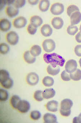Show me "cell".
Returning <instances> with one entry per match:
<instances>
[{
  "label": "cell",
  "mask_w": 81,
  "mask_h": 123,
  "mask_svg": "<svg viewBox=\"0 0 81 123\" xmlns=\"http://www.w3.org/2000/svg\"><path fill=\"white\" fill-rule=\"evenodd\" d=\"M43 59L45 63L50 64L53 67L58 66L63 67L65 62L64 58L55 53L45 54L43 55Z\"/></svg>",
  "instance_id": "cell-1"
},
{
  "label": "cell",
  "mask_w": 81,
  "mask_h": 123,
  "mask_svg": "<svg viewBox=\"0 0 81 123\" xmlns=\"http://www.w3.org/2000/svg\"><path fill=\"white\" fill-rule=\"evenodd\" d=\"M42 46L44 50L47 53L52 52L56 48L55 42L52 39H46L44 41Z\"/></svg>",
  "instance_id": "cell-2"
},
{
  "label": "cell",
  "mask_w": 81,
  "mask_h": 123,
  "mask_svg": "<svg viewBox=\"0 0 81 123\" xmlns=\"http://www.w3.org/2000/svg\"><path fill=\"white\" fill-rule=\"evenodd\" d=\"M6 39L8 43L12 45H15L19 42V36L16 32L10 31L7 34Z\"/></svg>",
  "instance_id": "cell-3"
},
{
  "label": "cell",
  "mask_w": 81,
  "mask_h": 123,
  "mask_svg": "<svg viewBox=\"0 0 81 123\" xmlns=\"http://www.w3.org/2000/svg\"><path fill=\"white\" fill-rule=\"evenodd\" d=\"M64 6L62 4L56 3L52 5L50 10L54 15H60L64 12Z\"/></svg>",
  "instance_id": "cell-4"
},
{
  "label": "cell",
  "mask_w": 81,
  "mask_h": 123,
  "mask_svg": "<svg viewBox=\"0 0 81 123\" xmlns=\"http://www.w3.org/2000/svg\"><path fill=\"white\" fill-rule=\"evenodd\" d=\"M30 109V103L25 100H21L18 104L17 109L22 113H27Z\"/></svg>",
  "instance_id": "cell-5"
},
{
  "label": "cell",
  "mask_w": 81,
  "mask_h": 123,
  "mask_svg": "<svg viewBox=\"0 0 81 123\" xmlns=\"http://www.w3.org/2000/svg\"><path fill=\"white\" fill-rule=\"evenodd\" d=\"M39 78L38 75L36 73L31 72L26 77V81L30 85L35 86L38 83Z\"/></svg>",
  "instance_id": "cell-6"
},
{
  "label": "cell",
  "mask_w": 81,
  "mask_h": 123,
  "mask_svg": "<svg viewBox=\"0 0 81 123\" xmlns=\"http://www.w3.org/2000/svg\"><path fill=\"white\" fill-rule=\"evenodd\" d=\"M77 67L76 61L74 59H71L67 62L65 66V69L67 73H71L75 71Z\"/></svg>",
  "instance_id": "cell-7"
},
{
  "label": "cell",
  "mask_w": 81,
  "mask_h": 123,
  "mask_svg": "<svg viewBox=\"0 0 81 123\" xmlns=\"http://www.w3.org/2000/svg\"><path fill=\"white\" fill-rule=\"evenodd\" d=\"M27 23V20L24 17H19L15 19L13 22L14 26L17 29L25 27Z\"/></svg>",
  "instance_id": "cell-8"
},
{
  "label": "cell",
  "mask_w": 81,
  "mask_h": 123,
  "mask_svg": "<svg viewBox=\"0 0 81 123\" xmlns=\"http://www.w3.org/2000/svg\"><path fill=\"white\" fill-rule=\"evenodd\" d=\"M73 102L69 99H65L61 103V109L64 111L70 110L73 106Z\"/></svg>",
  "instance_id": "cell-9"
},
{
  "label": "cell",
  "mask_w": 81,
  "mask_h": 123,
  "mask_svg": "<svg viewBox=\"0 0 81 123\" xmlns=\"http://www.w3.org/2000/svg\"><path fill=\"white\" fill-rule=\"evenodd\" d=\"M52 25L53 27L56 29H61L63 26L64 22L62 19L60 17H55L52 20Z\"/></svg>",
  "instance_id": "cell-10"
},
{
  "label": "cell",
  "mask_w": 81,
  "mask_h": 123,
  "mask_svg": "<svg viewBox=\"0 0 81 123\" xmlns=\"http://www.w3.org/2000/svg\"><path fill=\"white\" fill-rule=\"evenodd\" d=\"M6 12L8 17L14 18L18 15L19 11L14 6H8L6 8Z\"/></svg>",
  "instance_id": "cell-11"
},
{
  "label": "cell",
  "mask_w": 81,
  "mask_h": 123,
  "mask_svg": "<svg viewBox=\"0 0 81 123\" xmlns=\"http://www.w3.org/2000/svg\"><path fill=\"white\" fill-rule=\"evenodd\" d=\"M71 25L72 26L77 25L81 21V13L80 11L75 12L70 17Z\"/></svg>",
  "instance_id": "cell-12"
},
{
  "label": "cell",
  "mask_w": 81,
  "mask_h": 123,
  "mask_svg": "<svg viewBox=\"0 0 81 123\" xmlns=\"http://www.w3.org/2000/svg\"><path fill=\"white\" fill-rule=\"evenodd\" d=\"M41 32L44 37H50L53 33V30L49 25L45 24L41 28Z\"/></svg>",
  "instance_id": "cell-13"
},
{
  "label": "cell",
  "mask_w": 81,
  "mask_h": 123,
  "mask_svg": "<svg viewBox=\"0 0 81 123\" xmlns=\"http://www.w3.org/2000/svg\"><path fill=\"white\" fill-rule=\"evenodd\" d=\"M11 23L8 19H2L0 20V29L3 32H7L11 28Z\"/></svg>",
  "instance_id": "cell-14"
},
{
  "label": "cell",
  "mask_w": 81,
  "mask_h": 123,
  "mask_svg": "<svg viewBox=\"0 0 81 123\" xmlns=\"http://www.w3.org/2000/svg\"><path fill=\"white\" fill-rule=\"evenodd\" d=\"M58 102L54 100L48 102L46 105V108L49 111L56 112L58 110Z\"/></svg>",
  "instance_id": "cell-15"
},
{
  "label": "cell",
  "mask_w": 81,
  "mask_h": 123,
  "mask_svg": "<svg viewBox=\"0 0 81 123\" xmlns=\"http://www.w3.org/2000/svg\"><path fill=\"white\" fill-rule=\"evenodd\" d=\"M30 22L33 26L37 28L42 25L43 23V20L40 17L37 15H35L31 17Z\"/></svg>",
  "instance_id": "cell-16"
},
{
  "label": "cell",
  "mask_w": 81,
  "mask_h": 123,
  "mask_svg": "<svg viewBox=\"0 0 81 123\" xmlns=\"http://www.w3.org/2000/svg\"><path fill=\"white\" fill-rule=\"evenodd\" d=\"M43 119L45 123H57V117L52 113H47L45 114Z\"/></svg>",
  "instance_id": "cell-17"
},
{
  "label": "cell",
  "mask_w": 81,
  "mask_h": 123,
  "mask_svg": "<svg viewBox=\"0 0 81 123\" xmlns=\"http://www.w3.org/2000/svg\"><path fill=\"white\" fill-rule=\"evenodd\" d=\"M56 92L55 90L52 88L46 89L43 92V96L45 99H49L52 98L55 96Z\"/></svg>",
  "instance_id": "cell-18"
},
{
  "label": "cell",
  "mask_w": 81,
  "mask_h": 123,
  "mask_svg": "<svg viewBox=\"0 0 81 123\" xmlns=\"http://www.w3.org/2000/svg\"><path fill=\"white\" fill-rule=\"evenodd\" d=\"M24 60L29 64H32L35 62L36 58L35 57L33 56L29 51H26L24 55Z\"/></svg>",
  "instance_id": "cell-19"
},
{
  "label": "cell",
  "mask_w": 81,
  "mask_h": 123,
  "mask_svg": "<svg viewBox=\"0 0 81 123\" xmlns=\"http://www.w3.org/2000/svg\"><path fill=\"white\" fill-rule=\"evenodd\" d=\"M60 71V68L59 66L53 67L51 65H49L47 68V71L49 74L55 76L58 74Z\"/></svg>",
  "instance_id": "cell-20"
},
{
  "label": "cell",
  "mask_w": 81,
  "mask_h": 123,
  "mask_svg": "<svg viewBox=\"0 0 81 123\" xmlns=\"http://www.w3.org/2000/svg\"><path fill=\"white\" fill-rule=\"evenodd\" d=\"M50 2L48 0H42L40 2L39 7L42 12H45L48 10L50 6Z\"/></svg>",
  "instance_id": "cell-21"
},
{
  "label": "cell",
  "mask_w": 81,
  "mask_h": 123,
  "mask_svg": "<svg viewBox=\"0 0 81 123\" xmlns=\"http://www.w3.org/2000/svg\"><path fill=\"white\" fill-rule=\"evenodd\" d=\"M42 51L41 47L38 45H35L32 46L30 51L31 55L35 57L39 55L42 53Z\"/></svg>",
  "instance_id": "cell-22"
},
{
  "label": "cell",
  "mask_w": 81,
  "mask_h": 123,
  "mask_svg": "<svg viewBox=\"0 0 81 123\" xmlns=\"http://www.w3.org/2000/svg\"><path fill=\"white\" fill-rule=\"evenodd\" d=\"M70 78L74 81H79L81 80V70L79 69H77L73 73H70Z\"/></svg>",
  "instance_id": "cell-23"
},
{
  "label": "cell",
  "mask_w": 81,
  "mask_h": 123,
  "mask_svg": "<svg viewBox=\"0 0 81 123\" xmlns=\"http://www.w3.org/2000/svg\"><path fill=\"white\" fill-rule=\"evenodd\" d=\"M54 80L51 77L46 76L42 80L43 85L46 87H51L54 83Z\"/></svg>",
  "instance_id": "cell-24"
},
{
  "label": "cell",
  "mask_w": 81,
  "mask_h": 123,
  "mask_svg": "<svg viewBox=\"0 0 81 123\" xmlns=\"http://www.w3.org/2000/svg\"><path fill=\"white\" fill-rule=\"evenodd\" d=\"M10 78V74L7 71L5 70H0V83L6 81Z\"/></svg>",
  "instance_id": "cell-25"
},
{
  "label": "cell",
  "mask_w": 81,
  "mask_h": 123,
  "mask_svg": "<svg viewBox=\"0 0 81 123\" xmlns=\"http://www.w3.org/2000/svg\"><path fill=\"white\" fill-rule=\"evenodd\" d=\"M21 100L20 97L18 95H13L10 99L11 105L14 109H17L18 104Z\"/></svg>",
  "instance_id": "cell-26"
},
{
  "label": "cell",
  "mask_w": 81,
  "mask_h": 123,
  "mask_svg": "<svg viewBox=\"0 0 81 123\" xmlns=\"http://www.w3.org/2000/svg\"><path fill=\"white\" fill-rule=\"evenodd\" d=\"M76 11H79V9L77 6L75 5H71L67 8V14L69 17H71L73 13Z\"/></svg>",
  "instance_id": "cell-27"
},
{
  "label": "cell",
  "mask_w": 81,
  "mask_h": 123,
  "mask_svg": "<svg viewBox=\"0 0 81 123\" xmlns=\"http://www.w3.org/2000/svg\"><path fill=\"white\" fill-rule=\"evenodd\" d=\"M2 86L5 89H10L12 88L14 85V81L11 78H10L5 82L1 83Z\"/></svg>",
  "instance_id": "cell-28"
},
{
  "label": "cell",
  "mask_w": 81,
  "mask_h": 123,
  "mask_svg": "<svg viewBox=\"0 0 81 123\" xmlns=\"http://www.w3.org/2000/svg\"><path fill=\"white\" fill-rule=\"evenodd\" d=\"M9 97L7 91L3 89L0 90V100L1 101H5L7 100Z\"/></svg>",
  "instance_id": "cell-29"
},
{
  "label": "cell",
  "mask_w": 81,
  "mask_h": 123,
  "mask_svg": "<svg viewBox=\"0 0 81 123\" xmlns=\"http://www.w3.org/2000/svg\"><path fill=\"white\" fill-rule=\"evenodd\" d=\"M78 27L76 26H69L67 28V32L70 35H74L78 31Z\"/></svg>",
  "instance_id": "cell-30"
},
{
  "label": "cell",
  "mask_w": 81,
  "mask_h": 123,
  "mask_svg": "<svg viewBox=\"0 0 81 123\" xmlns=\"http://www.w3.org/2000/svg\"><path fill=\"white\" fill-rule=\"evenodd\" d=\"M10 47L5 43H2L0 45V51L2 54H5L10 51Z\"/></svg>",
  "instance_id": "cell-31"
},
{
  "label": "cell",
  "mask_w": 81,
  "mask_h": 123,
  "mask_svg": "<svg viewBox=\"0 0 81 123\" xmlns=\"http://www.w3.org/2000/svg\"><path fill=\"white\" fill-rule=\"evenodd\" d=\"M43 92L41 90H37L35 92L33 96L35 100L39 102L43 101L44 98L43 96Z\"/></svg>",
  "instance_id": "cell-32"
},
{
  "label": "cell",
  "mask_w": 81,
  "mask_h": 123,
  "mask_svg": "<svg viewBox=\"0 0 81 123\" xmlns=\"http://www.w3.org/2000/svg\"><path fill=\"white\" fill-rule=\"evenodd\" d=\"M30 117L34 120H38L41 118V114L38 110H33L30 113Z\"/></svg>",
  "instance_id": "cell-33"
},
{
  "label": "cell",
  "mask_w": 81,
  "mask_h": 123,
  "mask_svg": "<svg viewBox=\"0 0 81 123\" xmlns=\"http://www.w3.org/2000/svg\"><path fill=\"white\" fill-rule=\"evenodd\" d=\"M25 3L26 1L25 0H15L12 5L18 9L24 6Z\"/></svg>",
  "instance_id": "cell-34"
},
{
  "label": "cell",
  "mask_w": 81,
  "mask_h": 123,
  "mask_svg": "<svg viewBox=\"0 0 81 123\" xmlns=\"http://www.w3.org/2000/svg\"><path fill=\"white\" fill-rule=\"evenodd\" d=\"M27 30L29 33L32 35H33L37 32V29L36 27L33 26L32 25V24L30 23L28 26Z\"/></svg>",
  "instance_id": "cell-35"
},
{
  "label": "cell",
  "mask_w": 81,
  "mask_h": 123,
  "mask_svg": "<svg viewBox=\"0 0 81 123\" xmlns=\"http://www.w3.org/2000/svg\"><path fill=\"white\" fill-rule=\"evenodd\" d=\"M61 77L63 81H69L71 80L70 76L66 70L63 71L62 72L61 74Z\"/></svg>",
  "instance_id": "cell-36"
},
{
  "label": "cell",
  "mask_w": 81,
  "mask_h": 123,
  "mask_svg": "<svg viewBox=\"0 0 81 123\" xmlns=\"http://www.w3.org/2000/svg\"><path fill=\"white\" fill-rule=\"evenodd\" d=\"M75 54L79 57L81 56V45H77L74 49Z\"/></svg>",
  "instance_id": "cell-37"
},
{
  "label": "cell",
  "mask_w": 81,
  "mask_h": 123,
  "mask_svg": "<svg viewBox=\"0 0 81 123\" xmlns=\"http://www.w3.org/2000/svg\"><path fill=\"white\" fill-rule=\"evenodd\" d=\"M60 113L62 116H63L64 117H67L69 116H70L71 113V110H68V111H64V110H60Z\"/></svg>",
  "instance_id": "cell-38"
},
{
  "label": "cell",
  "mask_w": 81,
  "mask_h": 123,
  "mask_svg": "<svg viewBox=\"0 0 81 123\" xmlns=\"http://www.w3.org/2000/svg\"><path fill=\"white\" fill-rule=\"evenodd\" d=\"M73 123H81V113L78 117H75L73 119Z\"/></svg>",
  "instance_id": "cell-39"
},
{
  "label": "cell",
  "mask_w": 81,
  "mask_h": 123,
  "mask_svg": "<svg viewBox=\"0 0 81 123\" xmlns=\"http://www.w3.org/2000/svg\"><path fill=\"white\" fill-rule=\"evenodd\" d=\"M75 38L76 41L78 43H81V32H78L75 37Z\"/></svg>",
  "instance_id": "cell-40"
},
{
  "label": "cell",
  "mask_w": 81,
  "mask_h": 123,
  "mask_svg": "<svg viewBox=\"0 0 81 123\" xmlns=\"http://www.w3.org/2000/svg\"><path fill=\"white\" fill-rule=\"evenodd\" d=\"M15 0H4V3H5V5H10L11 4H13Z\"/></svg>",
  "instance_id": "cell-41"
},
{
  "label": "cell",
  "mask_w": 81,
  "mask_h": 123,
  "mask_svg": "<svg viewBox=\"0 0 81 123\" xmlns=\"http://www.w3.org/2000/svg\"><path fill=\"white\" fill-rule=\"evenodd\" d=\"M28 2L31 5H34L37 4L39 2V0H28Z\"/></svg>",
  "instance_id": "cell-42"
},
{
  "label": "cell",
  "mask_w": 81,
  "mask_h": 123,
  "mask_svg": "<svg viewBox=\"0 0 81 123\" xmlns=\"http://www.w3.org/2000/svg\"><path fill=\"white\" fill-rule=\"evenodd\" d=\"M5 5L4 0H0V10H2Z\"/></svg>",
  "instance_id": "cell-43"
},
{
  "label": "cell",
  "mask_w": 81,
  "mask_h": 123,
  "mask_svg": "<svg viewBox=\"0 0 81 123\" xmlns=\"http://www.w3.org/2000/svg\"><path fill=\"white\" fill-rule=\"evenodd\" d=\"M79 63L80 65L81 68V58L80 59L79 61Z\"/></svg>",
  "instance_id": "cell-44"
},
{
  "label": "cell",
  "mask_w": 81,
  "mask_h": 123,
  "mask_svg": "<svg viewBox=\"0 0 81 123\" xmlns=\"http://www.w3.org/2000/svg\"><path fill=\"white\" fill-rule=\"evenodd\" d=\"M80 32H81V25H80Z\"/></svg>",
  "instance_id": "cell-45"
}]
</instances>
